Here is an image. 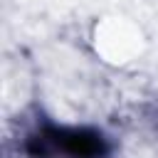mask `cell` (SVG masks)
<instances>
[{
  "label": "cell",
  "instance_id": "cell-1",
  "mask_svg": "<svg viewBox=\"0 0 158 158\" xmlns=\"http://www.w3.org/2000/svg\"><path fill=\"white\" fill-rule=\"evenodd\" d=\"M91 49L101 64L111 69L133 67L148 47L143 27L126 15H104L91 27Z\"/></svg>",
  "mask_w": 158,
  "mask_h": 158
}]
</instances>
